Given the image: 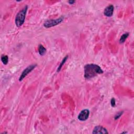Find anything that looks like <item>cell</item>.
Instances as JSON below:
<instances>
[{"mask_svg":"<svg viewBox=\"0 0 134 134\" xmlns=\"http://www.w3.org/2000/svg\"><path fill=\"white\" fill-rule=\"evenodd\" d=\"M84 76L86 79H90L98 74L103 73L104 71L101 67L95 64H88L84 68Z\"/></svg>","mask_w":134,"mask_h":134,"instance_id":"cell-1","label":"cell"},{"mask_svg":"<svg viewBox=\"0 0 134 134\" xmlns=\"http://www.w3.org/2000/svg\"><path fill=\"white\" fill-rule=\"evenodd\" d=\"M28 9L27 5H26L22 10L19 12L15 17V24L17 27H21L24 23L25 17Z\"/></svg>","mask_w":134,"mask_h":134,"instance_id":"cell-2","label":"cell"},{"mask_svg":"<svg viewBox=\"0 0 134 134\" xmlns=\"http://www.w3.org/2000/svg\"><path fill=\"white\" fill-rule=\"evenodd\" d=\"M64 20V17L61 16L59 18L56 19V20H49L46 21L44 23V26L46 28H50L57 25L60 24L63 22Z\"/></svg>","mask_w":134,"mask_h":134,"instance_id":"cell-3","label":"cell"},{"mask_svg":"<svg viewBox=\"0 0 134 134\" xmlns=\"http://www.w3.org/2000/svg\"><path fill=\"white\" fill-rule=\"evenodd\" d=\"M36 66H37V64H32V65L28 66L24 70V71L22 73L20 78H19V81H22L28 74H29L32 70H33L36 68Z\"/></svg>","mask_w":134,"mask_h":134,"instance_id":"cell-4","label":"cell"},{"mask_svg":"<svg viewBox=\"0 0 134 134\" xmlns=\"http://www.w3.org/2000/svg\"><path fill=\"white\" fill-rule=\"evenodd\" d=\"M90 115V111L88 109H84L81 111L78 116V118L80 121L87 120Z\"/></svg>","mask_w":134,"mask_h":134,"instance_id":"cell-5","label":"cell"},{"mask_svg":"<svg viewBox=\"0 0 134 134\" xmlns=\"http://www.w3.org/2000/svg\"><path fill=\"white\" fill-rule=\"evenodd\" d=\"M109 132L108 131L107 129L101 126H95L93 130L92 131V133L96 134V133H108Z\"/></svg>","mask_w":134,"mask_h":134,"instance_id":"cell-6","label":"cell"},{"mask_svg":"<svg viewBox=\"0 0 134 134\" xmlns=\"http://www.w3.org/2000/svg\"><path fill=\"white\" fill-rule=\"evenodd\" d=\"M114 7L113 5H109L105 8L104 11V14L107 17H111L114 12Z\"/></svg>","mask_w":134,"mask_h":134,"instance_id":"cell-7","label":"cell"},{"mask_svg":"<svg viewBox=\"0 0 134 134\" xmlns=\"http://www.w3.org/2000/svg\"><path fill=\"white\" fill-rule=\"evenodd\" d=\"M38 52L41 56H44L46 52V49L42 45H39L38 46Z\"/></svg>","mask_w":134,"mask_h":134,"instance_id":"cell-8","label":"cell"},{"mask_svg":"<svg viewBox=\"0 0 134 134\" xmlns=\"http://www.w3.org/2000/svg\"><path fill=\"white\" fill-rule=\"evenodd\" d=\"M68 56H65V57H64L63 59L62 60V61L61 62L60 65H59L58 69H57V72H59L61 70L62 66L64 65V64L65 62H66V61L67 60V59H68Z\"/></svg>","mask_w":134,"mask_h":134,"instance_id":"cell-9","label":"cell"},{"mask_svg":"<svg viewBox=\"0 0 134 134\" xmlns=\"http://www.w3.org/2000/svg\"><path fill=\"white\" fill-rule=\"evenodd\" d=\"M128 36H129V33H128L124 34L120 38V39H119L120 43L122 44V43H124V42H125Z\"/></svg>","mask_w":134,"mask_h":134,"instance_id":"cell-10","label":"cell"},{"mask_svg":"<svg viewBox=\"0 0 134 134\" xmlns=\"http://www.w3.org/2000/svg\"><path fill=\"white\" fill-rule=\"evenodd\" d=\"M1 60H2V62L4 64H5V65L7 64L8 62V56L6 55H3L1 57Z\"/></svg>","mask_w":134,"mask_h":134,"instance_id":"cell-11","label":"cell"},{"mask_svg":"<svg viewBox=\"0 0 134 134\" xmlns=\"http://www.w3.org/2000/svg\"><path fill=\"white\" fill-rule=\"evenodd\" d=\"M123 113H124L123 111H120V112L117 113L115 115V117H114V119H115V120H117V119H119V118L120 117V116L123 115Z\"/></svg>","mask_w":134,"mask_h":134,"instance_id":"cell-12","label":"cell"},{"mask_svg":"<svg viewBox=\"0 0 134 134\" xmlns=\"http://www.w3.org/2000/svg\"><path fill=\"white\" fill-rule=\"evenodd\" d=\"M111 104L112 107H115L116 105V100L115 98H112L111 100Z\"/></svg>","mask_w":134,"mask_h":134,"instance_id":"cell-13","label":"cell"},{"mask_svg":"<svg viewBox=\"0 0 134 134\" xmlns=\"http://www.w3.org/2000/svg\"><path fill=\"white\" fill-rule=\"evenodd\" d=\"M68 3L70 4H73L75 3V1H73V0H70V1H68Z\"/></svg>","mask_w":134,"mask_h":134,"instance_id":"cell-14","label":"cell"}]
</instances>
